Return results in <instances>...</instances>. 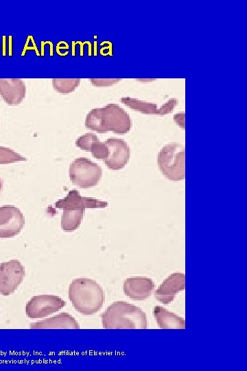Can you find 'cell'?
<instances>
[{"label":"cell","mask_w":247,"mask_h":371,"mask_svg":"<svg viewBox=\"0 0 247 371\" xmlns=\"http://www.w3.org/2000/svg\"><path fill=\"white\" fill-rule=\"evenodd\" d=\"M108 202L92 197L82 196L76 190L69 192L67 195L55 203V207L62 210H80L86 208H104Z\"/></svg>","instance_id":"10"},{"label":"cell","mask_w":247,"mask_h":371,"mask_svg":"<svg viewBox=\"0 0 247 371\" xmlns=\"http://www.w3.org/2000/svg\"><path fill=\"white\" fill-rule=\"evenodd\" d=\"M26 86L19 78H0V96L8 105L15 106L23 102Z\"/></svg>","instance_id":"13"},{"label":"cell","mask_w":247,"mask_h":371,"mask_svg":"<svg viewBox=\"0 0 247 371\" xmlns=\"http://www.w3.org/2000/svg\"><path fill=\"white\" fill-rule=\"evenodd\" d=\"M101 133L112 131L117 134H126L132 128V121L121 106L110 103L100 108Z\"/></svg>","instance_id":"5"},{"label":"cell","mask_w":247,"mask_h":371,"mask_svg":"<svg viewBox=\"0 0 247 371\" xmlns=\"http://www.w3.org/2000/svg\"><path fill=\"white\" fill-rule=\"evenodd\" d=\"M25 225V217L16 206L0 207V238H9L19 234Z\"/></svg>","instance_id":"8"},{"label":"cell","mask_w":247,"mask_h":371,"mask_svg":"<svg viewBox=\"0 0 247 371\" xmlns=\"http://www.w3.org/2000/svg\"><path fill=\"white\" fill-rule=\"evenodd\" d=\"M174 120L179 127L185 128V113H178L174 115Z\"/></svg>","instance_id":"23"},{"label":"cell","mask_w":247,"mask_h":371,"mask_svg":"<svg viewBox=\"0 0 247 371\" xmlns=\"http://www.w3.org/2000/svg\"><path fill=\"white\" fill-rule=\"evenodd\" d=\"M26 160L25 157L12 149L0 146V164H8Z\"/></svg>","instance_id":"20"},{"label":"cell","mask_w":247,"mask_h":371,"mask_svg":"<svg viewBox=\"0 0 247 371\" xmlns=\"http://www.w3.org/2000/svg\"><path fill=\"white\" fill-rule=\"evenodd\" d=\"M108 148V155L104 163L111 170L122 169L128 164L130 157V149L122 139L109 138L104 142Z\"/></svg>","instance_id":"9"},{"label":"cell","mask_w":247,"mask_h":371,"mask_svg":"<svg viewBox=\"0 0 247 371\" xmlns=\"http://www.w3.org/2000/svg\"><path fill=\"white\" fill-rule=\"evenodd\" d=\"M68 296L74 308L86 315L97 313L105 300L102 286L95 280L87 278L73 280L69 286Z\"/></svg>","instance_id":"1"},{"label":"cell","mask_w":247,"mask_h":371,"mask_svg":"<svg viewBox=\"0 0 247 371\" xmlns=\"http://www.w3.org/2000/svg\"><path fill=\"white\" fill-rule=\"evenodd\" d=\"M71 181L80 188H89L97 185L102 176V168L86 157L75 159L69 166Z\"/></svg>","instance_id":"4"},{"label":"cell","mask_w":247,"mask_h":371,"mask_svg":"<svg viewBox=\"0 0 247 371\" xmlns=\"http://www.w3.org/2000/svg\"><path fill=\"white\" fill-rule=\"evenodd\" d=\"M120 101L130 109L141 113L158 115V108L155 103L148 102L130 97H122Z\"/></svg>","instance_id":"18"},{"label":"cell","mask_w":247,"mask_h":371,"mask_svg":"<svg viewBox=\"0 0 247 371\" xmlns=\"http://www.w3.org/2000/svg\"><path fill=\"white\" fill-rule=\"evenodd\" d=\"M157 164L161 173L169 180L178 181L185 179V148L172 142L159 151Z\"/></svg>","instance_id":"3"},{"label":"cell","mask_w":247,"mask_h":371,"mask_svg":"<svg viewBox=\"0 0 247 371\" xmlns=\"http://www.w3.org/2000/svg\"><path fill=\"white\" fill-rule=\"evenodd\" d=\"M121 80L120 78H91V84L95 87L112 86Z\"/></svg>","instance_id":"21"},{"label":"cell","mask_w":247,"mask_h":371,"mask_svg":"<svg viewBox=\"0 0 247 371\" xmlns=\"http://www.w3.org/2000/svg\"><path fill=\"white\" fill-rule=\"evenodd\" d=\"M75 145L81 150L91 153L98 159L104 160L108 155V148L105 143L100 142L97 136L91 133L79 137L75 141Z\"/></svg>","instance_id":"14"},{"label":"cell","mask_w":247,"mask_h":371,"mask_svg":"<svg viewBox=\"0 0 247 371\" xmlns=\"http://www.w3.org/2000/svg\"><path fill=\"white\" fill-rule=\"evenodd\" d=\"M153 280L144 276H134L125 280L123 284L124 293L134 300H144L150 297L154 289Z\"/></svg>","instance_id":"12"},{"label":"cell","mask_w":247,"mask_h":371,"mask_svg":"<svg viewBox=\"0 0 247 371\" xmlns=\"http://www.w3.org/2000/svg\"><path fill=\"white\" fill-rule=\"evenodd\" d=\"M25 276V267L19 260L12 259L0 263V294L8 296L13 293Z\"/></svg>","instance_id":"7"},{"label":"cell","mask_w":247,"mask_h":371,"mask_svg":"<svg viewBox=\"0 0 247 371\" xmlns=\"http://www.w3.org/2000/svg\"><path fill=\"white\" fill-rule=\"evenodd\" d=\"M185 276L183 273L169 275L154 292L157 300L164 304L172 302L177 293L185 289Z\"/></svg>","instance_id":"11"},{"label":"cell","mask_w":247,"mask_h":371,"mask_svg":"<svg viewBox=\"0 0 247 371\" xmlns=\"http://www.w3.org/2000/svg\"><path fill=\"white\" fill-rule=\"evenodd\" d=\"M80 83L79 78H54L52 86L58 93H70L75 90Z\"/></svg>","instance_id":"19"},{"label":"cell","mask_w":247,"mask_h":371,"mask_svg":"<svg viewBox=\"0 0 247 371\" xmlns=\"http://www.w3.org/2000/svg\"><path fill=\"white\" fill-rule=\"evenodd\" d=\"M31 328H80L78 321L69 313L62 312L55 316L30 324Z\"/></svg>","instance_id":"15"},{"label":"cell","mask_w":247,"mask_h":371,"mask_svg":"<svg viewBox=\"0 0 247 371\" xmlns=\"http://www.w3.org/2000/svg\"><path fill=\"white\" fill-rule=\"evenodd\" d=\"M153 314L158 326L161 328H185V321L183 317L162 306H156L153 309Z\"/></svg>","instance_id":"16"},{"label":"cell","mask_w":247,"mask_h":371,"mask_svg":"<svg viewBox=\"0 0 247 371\" xmlns=\"http://www.w3.org/2000/svg\"><path fill=\"white\" fill-rule=\"evenodd\" d=\"M101 317L104 328L140 329L148 327L147 317L143 311L124 301L113 302Z\"/></svg>","instance_id":"2"},{"label":"cell","mask_w":247,"mask_h":371,"mask_svg":"<svg viewBox=\"0 0 247 371\" xmlns=\"http://www.w3.org/2000/svg\"><path fill=\"white\" fill-rule=\"evenodd\" d=\"M178 100L176 98H171L158 109V115H166L171 113L176 106Z\"/></svg>","instance_id":"22"},{"label":"cell","mask_w":247,"mask_h":371,"mask_svg":"<svg viewBox=\"0 0 247 371\" xmlns=\"http://www.w3.org/2000/svg\"><path fill=\"white\" fill-rule=\"evenodd\" d=\"M85 210H63L61 216V228L63 231L71 232L76 230L80 225Z\"/></svg>","instance_id":"17"},{"label":"cell","mask_w":247,"mask_h":371,"mask_svg":"<svg viewBox=\"0 0 247 371\" xmlns=\"http://www.w3.org/2000/svg\"><path fill=\"white\" fill-rule=\"evenodd\" d=\"M66 305V302L55 295H37L33 296L26 304L25 313L31 319L45 317Z\"/></svg>","instance_id":"6"}]
</instances>
